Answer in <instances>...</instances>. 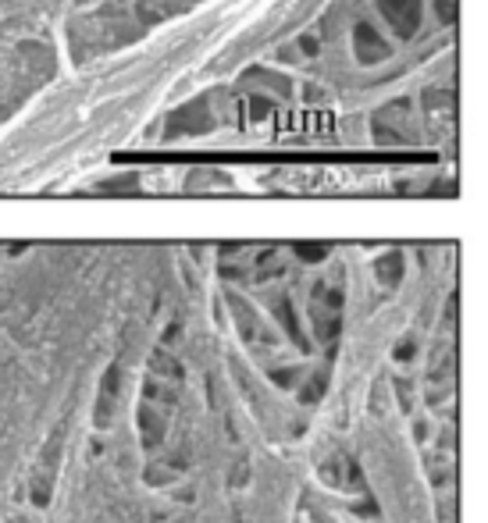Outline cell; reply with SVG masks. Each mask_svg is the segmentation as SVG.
I'll use <instances>...</instances> for the list:
<instances>
[{"label": "cell", "mask_w": 488, "mask_h": 523, "mask_svg": "<svg viewBox=\"0 0 488 523\" xmlns=\"http://www.w3.org/2000/svg\"><path fill=\"white\" fill-rule=\"evenodd\" d=\"M357 46H360L364 61H382V57H385V43L378 39L367 25H357Z\"/></svg>", "instance_id": "6da1fadb"}, {"label": "cell", "mask_w": 488, "mask_h": 523, "mask_svg": "<svg viewBox=\"0 0 488 523\" xmlns=\"http://www.w3.org/2000/svg\"><path fill=\"white\" fill-rule=\"evenodd\" d=\"M303 46H307L303 53H317V39H310V36H303Z\"/></svg>", "instance_id": "7a4b0ae2"}]
</instances>
